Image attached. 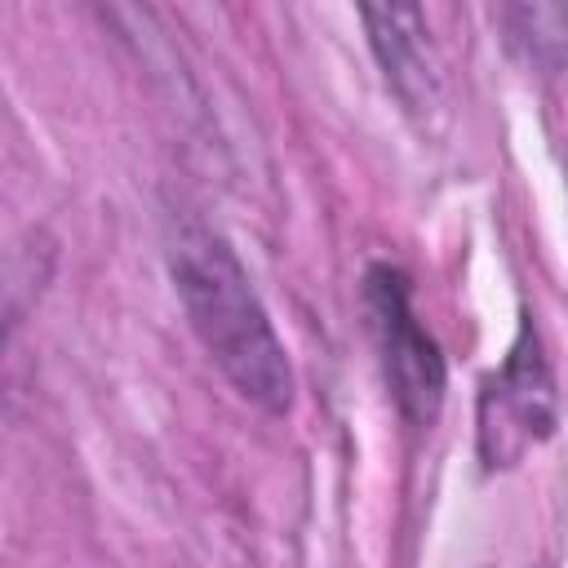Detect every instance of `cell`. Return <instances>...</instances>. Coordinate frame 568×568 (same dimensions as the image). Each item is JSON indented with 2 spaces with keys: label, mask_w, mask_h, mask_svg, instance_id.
<instances>
[{
  "label": "cell",
  "mask_w": 568,
  "mask_h": 568,
  "mask_svg": "<svg viewBox=\"0 0 568 568\" xmlns=\"http://www.w3.org/2000/svg\"><path fill=\"white\" fill-rule=\"evenodd\" d=\"M550 430H555V386L537 351V333L524 324L510 359L484 382L479 453L488 466H515Z\"/></svg>",
  "instance_id": "obj_3"
},
{
  "label": "cell",
  "mask_w": 568,
  "mask_h": 568,
  "mask_svg": "<svg viewBox=\"0 0 568 568\" xmlns=\"http://www.w3.org/2000/svg\"><path fill=\"white\" fill-rule=\"evenodd\" d=\"M173 280L200 342L222 364V373L253 404L284 413L293 399V373L235 253L204 226H186L173 244Z\"/></svg>",
  "instance_id": "obj_1"
},
{
  "label": "cell",
  "mask_w": 568,
  "mask_h": 568,
  "mask_svg": "<svg viewBox=\"0 0 568 568\" xmlns=\"http://www.w3.org/2000/svg\"><path fill=\"white\" fill-rule=\"evenodd\" d=\"M550 13H555V22L564 27V58H568V4H564V9H550Z\"/></svg>",
  "instance_id": "obj_4"
},
{
  "label": "cell",
  "mask_w": 568,
  "mask_h": 568,
  "mask_svg": "<svg viewBox=\"0 0 568 568\" xmlns=\"http://www.w3.org/2000/svg\"><path fill=\"white\" fill-rule=\"evenodd\" d=\"M364 306H368V324H373L395 404L404 408V417L430 422L444 399V359L408 306L404 275L395 266H373L364 280Z\"/></svg>",
  "instance_id": "obj_2"
}]
</instances>
